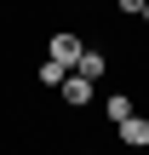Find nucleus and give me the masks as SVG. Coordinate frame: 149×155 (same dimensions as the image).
Instances as JSON below:
<instances>
[{
	"mask_svg": "<svg viewBox=\"0 0 149 155\" xmlns=\"http://www.w3.org/2000/svg\"><path fill=\"white\" fill-rule=\"evenodd\" d=\"M75 75H86L92 86L109 75V52H98V46H80V58H75Z\"/></svg>",
	"mask_w": 149,
	"mask_h": 155,
	"instance_id": "nucleus-3",
	"label": "nucleus"
},
{
	"mask_svg": "<svg viewBox=\"0 0 149 155\" xmlns=\"http://www.w3.org/2000/svg\"><path fill=\"white\" fill-rule=\"evenodd\" d=\"M138 17H144V23H149V0H144V12H138Z\"/></svg>",
	"mask_w": 149,
	"mask_h": 155,
	"instance_id": "nucleus-8",
	"label": "nucleus"
},
{
	"mask_svg": "<svg viewBox=\"0 0 149 155\" xmlns=\"http://www.w3.org/2000/svg\"><path fill=\"white\" fill-rule=\"evenodd\" d=\"M80 155H98V150H80Z\"/></svg>",
	"mask_w": 149,
	"mask_h": 155,
	"instance_id": "nucleus-9",
	"label": "nucleus"
},
{
	"mask_svg": "<svg viewBox=\"0 0 149 155\" xmlns=\"http://www.w3.org/2000/svg\"><path fill=\"white\" fill-rule=\"evenodd\" d=\"M115 138H121L126 150H149V115H138V109H132V115L115 127Z\"/></svg>",
	"mask_w": 149,
	"mask_h": 155,
	"instance_id": "nucleus-2",
	"label": "nucleus"
},
{
	"mask_svg": "<svg viewBox=\"0 0 149 155\" xmlns=\"http://www.w3.org/2000/svg\"><path fill=\"white\" fill-rule=\"evenodd\" d=\"M115 12H126V17H138V12H144V0H115Z\"/></svg>",
	"mask_w": 149,
	"mask_h": 155,
	"instance_id": "nucleus-7",
	"label": "nucleus"
},
{
	"mask_svg": "<svg viewBox=\"0 0 149 155\" xmlns=\"http://www.w3.org/2000/svg\"><path fill=\"white\" fill-rule=\"evenodd\" d=\"M57 92H63V104H69V109H86V104H92V81H86V75H75V69L63 75V86H57Z\"/></svg>",
	"mask_w": 149,
	"mask_h": 155,
	"instance_id": "nucleus-4",
	"label": "nucleus"
},
{
	"mask_svg": "<svg viewBox=\"0 0 149 155\" xmlns=\"http://www.w3.org/2000/svg\"><path fill=\"white\" fill-rule=\"evenodd\" d=\"M132 109H138V104H132L126 92H109V104H103V121H109V127H121V121H126Z\"/></svg>",
	"mask_w": 149,
	"mask_h": 155,
	"instance_id": "nucleus-5",
	"label": "nucleus"
},
{
	"mask_svg": "<svg viewBox=\"0 0 149 155\" xmlns=\"http://www.w3.org/2000/svg\"><path fill=\"white\" fill-rule=\"evenodd\" d=\"M63 75H69V69H63V63H52V58H46V63L34 69V81H40L46 92H57V86H63Z\"/></svg>",
	"mask_w": 149,
	"mask_h": 155,
	"instance_id": "nucleus-6",
	"label": "nucleus"
},
{
	"mask_svg": "<svg viewBox=\"0 0 149 155\" xmlns=\"http://www.w3.org/2000/svg\"><path fill=\"white\" fill-rule=\"evenodd\" d=\"M80 46H86V40H80L75 29H57V35L46 40V58H52V63H63V69H75V58H80Z\"/></svg>",
	"mask_w": 149,
	"mask_h": 155,
	"instance_id": "nucleus-1",
	"label": "nucleus"
}]
</instances>
